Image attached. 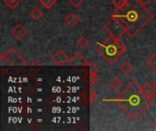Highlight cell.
<instances>
[{
    "label": "cell",
    "mask_w": 156,
    "mask_h": 131,
    "mask_svg": "<svg viewBox=\"0 0 156 131\" xmlns=\"http://www.w3.org/2000/svg\"><path fill=\"white\" fill-rule=\"evenodd\" d=\"M111 17H114L122 21L129 36H135L154 17L153 13L142 5L139 0H126L125 5L114 11Z\"/></svg>",
    "instance_id": "6da1fadb"
},
{
    "label": "cell",
    "mask_w": 156,
    "mask_h": 131,
    "mask_svg": "<svg viewBox=\"0 0 156 131\" xmlns=\"http://www.w3.org/2000/svg\"><path fill=\"white\" fill-rule=\"evenodd\" d=\"M104 102H115L133 120L137 119L153 103V98H149L142 90V87L133 81L115 99H104Z\"/></svg>",
    "instance_id": "7a4b0ae2"
},
{
    "label": "cell",
    "mask_w": 156,
    "mask_h": 131,
    "mask_svg": "<svg viewBox=\"0 0 156 131\" xmlns=\"http://www.w3.org/2000/svg\"><path fill=\"white\" fill-rule=\"evenodd\" d=\"M97 52L110 65H113L122 55L126 52V46L119 38L110 36L105 42L99 45Z\"/></svg>",
    "instance_id": "3957f363"
},
{
    "label": "cell",
    "mask_w": 156,
    "mask_h": 131,
    "mask_svg": "<svg viewBox=\"0 0 156 131\" xmlns=\"http://www.w3.org/2000/svg\"><path fill=\"white\" fill-rule=\"evenodd\" d=\"M104 29L106 30V32L109 34L110 36L114 38L121 39V37L123 35L127 34V29L124 24L119 19L114 17H111L110 21H108L104 25Z\"/></svg>",
    "instance_id": "277c9868"
},
{
    "label": "cell",
    "mask_w": 156,
    "mask_h": 131,
    "mask_svg": "<svg viewBox=\"0 0 156 131\" xmlns=\"http://www.w3.org/2000/svg\"><path fill=\"white\" fill-rule=\"evenodd\" d=\"M5 56L7 58L10 67H27L28 65L27 60L14 48L9 49L5 53Z\"/></svg>",
    "instance_id": "5b68a950"
},
{
    "label": "cell",
    "mask_w": 156,
    "mask_h": 131,
    "mask_svg": "<svg viewBox=\"0 0 156 131\" xmlns=\"http://www.w3.org/2000/svg\"><path fill=\"white\" fill-rule=\"evenodd\" d=\"M71 67H89L90 62L80 53H76L68 63Z\"/></svg>",
    "instance_id": "8992f818"
},
{
    "label": "cell",
    "mask_w": 156,
    "mask_h": 131,
    "mask_svg": "<svg viewBox=\"0 0 156 131\" xmlns=\"http://www.w3.org/2000/svg\"><path fill=\"white\" fill-rule=\"evenodd\" d=\"M51 60L57 66H64L69 63V58L62 50H58L55 54L51 56Z\"/></svg>",
    "instance_id": "52a82bcc"
},
{
    "label": "cell",
    "mask_w": 156,
    "mask_h": 131,
    "mask_svg": "<svg viewBox=\"0 0 156 131\" xmlns=\"http://www.w3.org/2000/svg\"><path fill=\"white\" fill-rule=\"evenodd\" d=\"M12 35L18 40L22 39L27 34V30L26 29V27L21 25V24H17L16 25V26L11 30Z\"/></svg>",
    "instance_id": "ba28073f"
},
{
    "label": "cell",
    "mask_w": 156,
    "mask_h": 131,
    "mask_svg": "<svg viewBox=\"0 0 156 131\" xmlns=\"http://www.w3.org/2000/svg\"><path fill=\"white\" fill-rule=\"evenodd\" d=\"M142 90L144 93V95H146L149 98H153V96L156 92L154 87L151 85L150 83H145L144 86H142Z\"/></svg>",
    "instance_id": "9c48e42d"
},
{
    "label": "cell",
    "mask_w": 156,
    "mask_h": 131,
    "mask_svg": "<svg viewBox=\"0 0 156 131\" xmlns=\"http://www.w3.org/2000/svg\"><path fill=\"white\" fill-rule=\"evenodd\" d=\"M65 22L69 26H75L79 22L80 18L74 14V13H69L66 17H65Z\"/></svg>",
    "instance_id": "30bf717a"
},
{
    "label": "cell",
    "mask_w": 156,
    "mask_h": 131,
    "mask_svg": "<svg viewBox=\"0 0 156 131\" xmlns=\"http://www.w3.org/2000/svg\"><path fill=\"white\" fill-rule=\"evenodd\" d=\"M145 63L152 70L156 71V52L154 53L148 59H146Z\"/></svg>",
    "instance_id": "8fae6325"
},
{
    "label": "cell",
    "mask_w": 156,
    "mask_h": 131,
    "mask_svg": "<svg viewBox=\"0 0 156 131\" xmlns=\"http://www.w3.org/2000/svg\"><path fill=\"white\" fill-rule=\"evenodd\" d=\"M30 16H31V17H32L34 20L37 21V20H39V19L43 16V12H42L39 8L34 7V8L30 11Z\"/></svg>",
    "instance_id": "7c38bea8"
},
{
    "label": "cell",
    "mask_w": 156,
    "mask_h": 131,
    "mask_svg": "<svg viewBox=\"0 0 156 131\" xmlns=\"http://www.w3.org/2000/svg\"><path fill=\"white\" fill-rule=\"evenodd\" d=\"M121 70L125 74V75H130L132 73V71L133 70V66L130 63V62H125L122 65L121 67Z\"/></svg>",
    "instance_id": "4fadbf2b"
},
{
    "label": "cell",
    "mask_w": 156,
    "mask_h": 131,
    "mask_svg": "<svg viewBox=\"0 0 156 131\" xmlns=\"http://www.w3.org/2000/svg\"><path fill=\"white\" fill-rule=\"evenodd\" d=\"M109 85H110L113 89H119V88L122 86V81L119 78L115 77V78H113V79L109 83Z\"/></svg>",
    "instance_id": "5bb4252c"
},
{
    "label": "cell",
    "mask_w": 156,
    "mask_h": 131,
    "mask_svg": "<svg viewBox=\"0 0 156 131\" xmlns=\"http://www.w3.org/2000/svg\"><path fill=\"white\" fill-rule=\"evenodd\" d=\"M39 3L47 9H50L51 7H53L56 3L57 0H39Z\"/></svg>",
    "instance_id": "9a60e30c"
},
{
    "label": "cell",
    "mask_w": 156,
    "mask_h": 131,
    "mask_svg": "<svg viewBox=\"0 0 156 131\" xmlns=\"http://www.w3.org/2000/svg\"><path fill=\"white\" fill-rule=\"evenodd\" d=\"M2 1L5 5H7L11 9H15L23 0H2Z\"/></svg>",
    "instance_id": "2e32d148"
},
{
    "label": "cell",
    "mask_w": 156,
    "mask_h": 131,
    "mask_svg": "<svg viewBox=\"0 0 156 131\" xmlns=\"http://www.w3.org/2000/svg\"><path fill=\"white\" fill-rule=\"evenodd\" d=\"M77 45L80 48L84 49L89 46V40L85 37V36H81L78 41H77Z\"/></svg>",
    "instance_id": "e0dca14e"
},
{
    "label": "cell",
    "mask_w": 156,
    "mask_h": 131,
    "mask_svg": "<svg viewBox=\"0 0 156 131\" xmlns=\"http://www.w3.org/2000/svg\"><path fill=\"white\" fill-rule=\"evenodd\" d=\"M98 82V77L96 75V72L90 71V85L92 86Z\"/></svg>",
    "instance_id": "ac0fdd59"
},
{
    "label": "cell",
    "mask_w": 156,
    "mask_h": 131,
    "mask_svg": "<svg viewBox=\"0 0 156 131\" xmlns=\"http://www.w3.org/2000/svg\"><path fill=\"white\" fill-rule=\"evenodd\" d=\"M0 66L1 67H10L9 62H8L7 58L5 57V54H1V56H0Z\"/></svg>",
    "instance_id": "d6986e66"
},
{
    "label": "cell",
    "mask_w": 156,
    "mask_h": 131,
    "mask_svg": "<svg viewBox=\"0 0 156 131\" xmlns=\"http://www.w3.org/2000/svg\"><path fill=\"white\" fill-rule=\"evenodd\" d=\"M126 3V0H113V4L116 7V9L122 8Z\"/></svg>",
    "instance_id": "ffe728a7"
},
{
    "label": "cell",
    "mask_w": 156,
    "mask_h": 131,
    "mask_svg": "<svg viewBox=\"0 0 156 131\" xmlns=\"http://www.w3.org/2000/svg\"><path fill=\"white\" fill-rule=\"evenodd\" d=\"M96 98H97L96 93L91 88H90V90H89V101H90V103L91 104L96 99Z\"/></svg>",
    "instance_id": "44dd1931"
},
{
    "label": "cell",
    "mask_w": 156,
    "mask_h": 131,
    "mask_svg": "<svg viewBox=\"0 0 156 131\" xmlns=\"http://www.w3.org/2000/svg\"><path fill=\"white\" fill-rule=\"evenodd\" d=\"M69 4H71L74 7H79L85 0H68Z\"/></svg>",
    "instance_id": "7402d4cb"
},
{
    "label": "cell",
    "mask_w": 156,
    "mask_h": 131,
    "mask_svg": "<svg viewBox=\"0 0 156 131\" xmlns=\"http://www.w3.org/2000/svg\"><path fill=\"white\" fill-rule=\"evenodd\" d=\"M90 71H92V72H96L97 70H98V67L93 64V63H90Z\"/></svg>",
    "instance_id": "603a6c76"
},
{
    "label": "cell",
    "mask_w": 156,
    "mask_h": 131,
    "mask_svg": "<svg viewBox=\"0 0 156 131\" xmlns=\"http://www.w3.org/2000/svg\"><path fill=\"white\" fill-rule=\"evenodd\" d=\"M151 1H152V0H139V2H140L142 5H145V6H146V5H148V4H149Z\"/></svg>",
    "instance_id": "cb8c5ba5"
},
{
    "label": "cell",
    "mask_w": 156,
    "mask_h": 131,
    "mask_svg": "<svg viewBox=\"0 0 156 131\" xmlns=\"http://www.w3.org/2000/svg\"><path fill=\"white\" fill-rule=\"evenodd\" d=\"M154 88H155V90H156V80L154 81Z\"/></svg>",
    "instance_id": "d4e9b609"
},
{
    "label": "cell",
    "mask_w": 156,
    "mask_h": 131,
    "mask_svg": "<svg viewBox=\"0 0 156 131\" xmlns=\"http://www.w3.org/2000/svg\"><path fill=\"white\" fill-rule=\"evenodd\" d=\"M154 129H156V122H155V123H154Z\"/></svg>",
    "instance_id": "484cf974"
},
{
    "label": "cell",
    "mask_w": 156,
    "mask_h": 131,
    "mask_svg": "<svg viewBox=\"0 0 156 131\" xmlns=\"http://www.w3.org/2000/svg\"><path fill=\"white\" fill-rule=\"evenodd\" d=\"M154 1H155V2H156V0H154Z\"/></svg>",
    "instance_id": "4316f807"
}]
</instances>
